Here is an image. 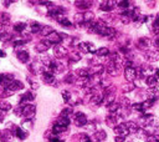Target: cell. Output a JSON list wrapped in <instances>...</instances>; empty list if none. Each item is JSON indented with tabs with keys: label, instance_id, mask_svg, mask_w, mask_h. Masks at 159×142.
<instances>
[{
	"label": "cell",
	"instance_id": "obj_1",
	"mask_svg": "<svg viewBox=\"0 0 159 142\" xmlns=\"http://www.w3.org/2000/svg\"><path fill=\"white\" fill-rule=\"evenodd\" d=\"M22 106V116H26V119H31L34 115H35V111H36V107L31 103H25V105H21Z\"/></svg>",
	"mask_w": 159,
	"mask_h": 142
},
{
	"label": "cell",
	"instance_id": "obj_2",
	"mask_svg": "<svg viewBox=\"0 0 159 142\" xmlns=\"http://www.w3.org/2000/svg\"><path fill=\"white\" fill-rule=\"evenodd\" d=\"M114 132L116 133H118L119 136H128L131 132H129V128H128V126H127V124H121V125H117L116 127H114Z\"/></svg>",
	"mask_w": 159,
	"mask_h": 142
},
{
	"label": "cell",
	"instance_id": "obj_3",
	"mask_svg": "<svg viewBox=\"0 0 159 142\" xmlns=\"http://www.w3.org/2000/svg\"><path fill=\"white\" fill-rule=\"evenodd\" d=\"M46 40H47L51 45H58V44L62 41V38H61V34L54 31V33H51L49 36H46Z\"/></svg>",
	"mask_w": 159,
	"mask_h": 142
},
{
	"label": "cell",
	"instance_id": "obj_4",
	"mask_svg": "<svg viewBox=\"0 0 159 142\" xmlns=\"http://www.w3.org/2000/svg\"><path fill=\"white\" fill-rule=\"evenodd\" d=\"M124 75H125V79L128 80L129 82L134 81V80H136V77H137L136 69H134V67H125V70H124Z\"/></svg>",
	"mask_w": 159,
	"mask_h": 142
},
{
	"label": "cell",
	"instance_id": "obj_5",
	"mask_svg": "<svg viewBox=\"0 0 159 142\" xmlns=\"http://www.w3.org/2000/svg\"><path fill=\"white\" fill-rule=\"evenodd\" d=\"M21 89H22V82L14 80V81L10 83V86H9L6 90H9L11 94H14V92H16V91H19V90H21Z\"/></svg>",
	"mask_w": 159,
	"mask_h": 142
},
{
	"label": "cell",
	"instance_id": "obj_6",
	"mask_svg": "<svg viewBox=\"0 0 159 142\" xmlns=\"http://www.w3.org/2000/svg\"><path fill=\"white\" fill-rule=\"evenodd\" d=\"M145 83L150 89H155L157 87V83H158V80H157V76L155 75H148L147 79H145Z\"/></svg>",
	"mask_w": 159,
	"mask_h": 142
},
{
	"label": "cell",
	"instance_id": "obj_7",
	"mask_svg": "<svg viewBox=\"0 0 159 142\" xmlns=\"http://www.w3.org/2000/svg\"><path fill=\"white\" fill-rule=\"evenodd\" d=\"M75 122L78 125V126H85L87 124V119L86 116L83 115L82 112H77L76 116H75Z\"/></svg>",
	"mask_w": 159,
	"mask_h": 142
},
{
	"label": "cell",
	"instance_id": "obj_8",
	"mask_svg": "<svg viewBox=\"0 0 159 142\" xmlns=\"http://www.w3.org/2000/svg\"><path fill=\"white\" fill-rule=\"evenodd\" d=\"M34 100H35L34 94L31 92V91H26V92L21 96V99H20V103H24V102H27V101H34Z\"/></svg>",
	"mask_w": 159,
	"mask_h": 142
},
{
	"label": "cell",
	"instance_id": "obj_9",
	"mask_svg": "<svg viewBox=\"0 0 159 142\" xmlns=\"http://www.w3.org/2000/svg\"><path fill=\"white\" fill-rule=\"evenodd\" d=\"M55 19H56V20H57V21H58V22H60L62 26L71 27V25H72V24H71V21H70V20H69L66 16H63V15H60V16H57V18H55Z\"/></svg>",
	"mask_w": 159,
	"mask_h": 142
},
{
	"label": "cell",
	"instance_id": "obj_10",
	"mask_svg": "<svg viewBox=\"0 0 159 142\" xmlns=\"http://www.w3.org/2000/svg\"><path fill=\"white\" fill-rule=\"evenodd\" d=\"M42 80H44L46 83H52V82L55 81V76H54L52 72L45 71V72H42Z\"/></svg>",
	"mask_w": 159,
	"mask_h": 142
},
{
	"label": "cell",
	"instance_id": "obj_11",
	"mask_svg": "<svg viewBox=\"0 0 159 142\" xmlns=\"http://www.w3.org/2000/svg\"><path fill=\"white\" fill-rule=\"evenodd\" d=\"M54 52H55V56H57V58H62V56H65L66 50H65V47H62V46L55 45V47H54Z\"/></svg>",
	"mask_w": 159,
	"mask_h": 142
},
{
	"label": "cell",
	"instance_id": "obj_12",
	"mask_svg": "<svg viewBox=\"0 0 159 142\" xmlns=\"http://www.w3.org/2000/svg\"><path fill=\"white\" fill-rule=\"evenodd\" d=\"M18 59L21 61V63H27L30 56H29V52L27 51H19L18 52Z\"/></svg>",
	"mask_w": 159,
	"mask_h": 142
},
{
	"label": "cell",
	"instance_id": "obj_13",
	"mask_svg": "<svg viewBox=\"0 0 159 142\" xmlns=\"http://www.w3.org/2000/svg\"><path fill=\"white\" fill-rule=\"evenodd\" d=\"M107 138V133L105 131H97L94 132V140L98 141V142H103Z\"/></svg>",
	"mask_w": 159,
	"mask_h": 142
},
{
	"label": "cell",
	"instance_id": "obj_14",
	"mask_svg": "<svg viewBox=\"0 0 159 142\" xmlns=\"http://www.w3.org/2000/svg\"><path fill=\"white\" fill-rule=\"evenodd\" d=\"M51 44L46 40V41H42V43H40L35 49H36V51H39V52H44V51H46L47 49H49V46H50Z\"/></svg>",
	"mask_w": 159,
	"mask_h": 142
},
{
	"label": "cell",
	"instance_id": "obj_15",
	"mask_svg": "<svg viewBox=\"0 0 159 142\" xmlns=\"http://www.w3.org/2000/svg\"><path fill=\"white\" fill-rule=\"evenodd\" d=\"M57 125L60 126H63V127H67L70 125V119L66 117V116H60L57 119Z\"/></svg>",
	"mask_w": 159,
	"mask_h": 142
},
{
	"label": "cell",
	"instance_id": "obj_16",
	"mask_svg": "<svg viewBox=\"0 0 159 142\" xmlns=\"http://www.w3.org/2000/svg\"><path fill=\"white\" fill-rule=\"evenodd\" d=\"M121 108H122V106L119 103H117V102H113V103H111L108 106V110H109L111 113H118Z\"/></svg>",
	"mask_w": 159,
	"mask_h": 142
},
{
	"label": "cell",
	"instance_id": "obj_17",
	"mask_svg": "<svg viewBox=\"0 0 159 142\" xmlns=\"http://www.w3.org/2000/svg\"><path fill=\"white\" fill-rule=\"evenodd\" d=\"M42 27L44 26H41L39 22H33L30 26V30H31V33H40L42 30Z\"/></svg>",
	"mask_w": 159,
	"mask_h": 142
},
{
	"label": "cell",
	"instance_id": "obj_18",
	"mask_svg": "<svg viewBox=\"0 0 159 142\" xmlns=\"http://www.w3.org/2000/svg\"><path fill=\"white\" fill-rule=\"evenodd\" d=\"M149 61H157L159 59V52L158 51H149L148 52V58Z\"/></svg>",
	"mask_w": 159,
	"mask_h": 142
},
{
	"label": "cell",
	"instance_id": "obj_19",
	"mask_svg": "<svg viewBox=\"0 0 159 142\" xmlns=\"http://www.w3.org/2000/svg\"><path fill=\"white\" fill-rule=\"evenodd\" d=\"M91 4H92L91 2H75V5L78 9H88Z\"/></svg>",
	"mask_w": 159,
	"mask_h": 142
},
{
	"label": "cell",
	"instance_id": "obj_20",
	"mask_svg": "<svg viewBox=\"0 0 159 142\" xmlns=\"http://www.w3.org/2000/svg\"><path fill=\"white\" fill-rule=\"evenodd\" d=\"M11 138H13V133H11L9 130H6L5 132H3V135H2V140H3V142H10V141H11Z\"/></svg>",
	"mask_w": 159,
	"mask_h": 142
},
{
	"label": "cell",
	"instance_id": "obj_21",
	"mask_svg": "<svg viewBox=\"0 0 159 142\" xmlns=\"http://www.w3.org/2000/svg\"><path fill=\"white\" fill-rule=\"evenodd\" d=\"M25 29H26V24L25 22H16L14 25V30L18 31V33H22Z\"/></svg>",
	"mask_w": 159,
	"mask_h": 142
},
{
	"label": "cell",
	"instance_id": "obj_22",
	"mask_svg": "<svg viewBox=\"0 0 159 142\" xmlns=\"http://www.w3.org/2000/svg\"><path fill=\"white\" fill-rule=\"evenodd\" d=\"M15 133H16V136H18L19 138H21V140L26 138V135H27L21 127H16V128H15Z\"/></svg>",
	"mask_w": 159,
	"mask_h": 142
},
{
	"label": "cell",
	"instance_id": "obj_23",
	"mask_svg": "<svg viewBox=\"0 0 159 142\" xmlns=\"http://www.w3.org/2000/svg\"><path fill=\"white\" fill-rule=\"evenodd\" d=\"M66 128L67 127H63V126H60V125H54V127H52V132H55V135H57V133H61V132H63V131H66Z\"/></svg>",
	"mask_w": 159,
	"mask_h": 142
},
{
	"label": "cell",
	"instance_id": "obj_24",
	"mask_svg": "<svg viewBox=\"0 0 159 142\" xmlns=\"http://www.w3.org/2000/svg\"><path fill=\"white\" fill-rule=\"evenodd\" d=\"M11 108V105L8 102V101H2V102H0V110H2V111H9Z\"/></svg>",
	"mask_w": 159,
	"mask_h": 142
},
{
	"label": "cell",
	"instance_id": "obj_25",
	"mask_svg": "<svg viewBox=\"0 0 159 142\" xmlns=\"http://www.w3.org/2000/svg\"><path fill=\"white\" fill-rule=\"evenodd\" d=\"M41 33H42V35L49 36L51 33H54V30H52V27H50V26H44L42 30H41Z\"/></svg>",
	"mask_w": 159,
	"mask_h": 142
},
{
	"label": "cell",
	"instance_id": "obj_26",
	"mask_svg": "<svg viewBox=\"0 0 159 142\" xmlns=\"http://www.w3.org/2000/svg\"><path fill=\"white\" fill-rule=\"evenodd\" d=\"M96 55L97 56H106V55H108V49L107 47H101L96 51Z\"/></svg>",
	"mask_w": 159,
	"mask_h": 142
},
{
	"label": "cell",
	"instance_id": "obj_27",
	"mask_svg": "<svg viewBox=\"0 0 159 142\" xmlns=\"http://www.w3.org/2000/svg\"><path fill=\"white\" fill-rule=\"evenodd\" d=\"M75 22H77V24H83L85 22V18H83V15L82 14H77V15H75Z\"/></svg>",
	"mask_w": 159,
	"mask_h": 142
},
{
	"label": "cell",
	"instance_id": "obj_28",
	"mask_svg": "<svg viewBox=\"0 0 159 142\" xmlns=\"http://www.w3.org/2000/svg\"><path fill=\"white\" fill-rule=\"evenodd\" d=\"M9 19H10V16L8 14H2V15H0V22H2L3 25L5 22H9Z\"/></svg>",
	"mask_w": 159,
	"mask_h": 142
},
{
	"label": "cell",
	"instance_id": "obj_29",
	"mask_svg": "<svg viewBox=\"0 0 159 142\" xmlns=\"http://www.w3.org/2000/svg\"><path fill=\"white\" fill-rule=\"evenodd\" d=\"M62 97L65 100V102H70L71 101V94L69 91H63L62 92Z\"/></svg>",
	"mask_w": 159,
	"mask_h": 142
},
{
	"label": "cell",
	"instance_id": "obj_30",
	"mask_svg": "<svg viewBox=\"0 0 159 142\" xmlns=\"http://www.w3.org/2000/svg\"><path fill=\"white\" fill-rule=\"evenodd\" d=\"M148 45H149V40L148 39H142L139 41V44H138L139 47H148Z\"/></svg>",
	"mask_w": 159,
	"mask_h": 142
},
{
	"label": "cell",
	"instance_id": "obj_31",
	"mask_svg": "<svg viewBox=\"0 0 159 142\" xmlns=\"http://www.w3.org/2000/svg\"><path fill=\"white\" fill-rule=\"evenodd\" d=\"M117 5H119L123 9H128L129 8V2H117Z\"/></svg>",
	"mask_w": 159,
	"mask_h": 142
},
{
	"label": "cell",
	"instance_id": "obj_32",
	"mask_svg": "<svg viewBox=\"0 0 159 142\" xmlns=\"http://www.w3.org/2000/svg\"><path fill=\"white\" fill-rule=\"evenodd\" d=\"M0 40H2V41H8V40H10V34H9V33L2 34V35H0Z\"/></svg>",
	"mask_w": 159,
	"mask_h": 142
},
{
	"label": "cell",
	"instance_id": "obj_33",
	"mask_svg": "<svg viewBox=\"0 0 159 142\" xmlns=\"http://www.w3.org/2000/svg\"><path fill=\"white\" fill-rule=\"evenodd\" d=\"M133 110H136V111H144L143 103H134L133 105Z\"/></svg>",
	"mask_w": 159,
	"mask_h": 142
},
{
	"label": "cell",
	"instance_id": "obj_34",
	"mask_svg": "<svg viewBox=\"0 0 159 142\" xmlns=\"http://www.w3.org/2000/svg\"><path fill=\"white\" fill-rule=\"evenodd\" d=\"M27 81L30 82V85H31V87H33V89H38L39 87V85H38V82H34L33 80H31V79H27Z\"/></svg>",
	"mask_w": 159,
	"mask_h": 142
},
{
	"label": "cell",
	"instance_id": "obj_35",
	"mask_svg": "<svg viewBox=\"0 0 159 142\" xmlns=\"http://www.w3.org/2000/svg\"><path fill=\"white\" fill-rule=\"evenodd\" d=\"M114 141L116 142H125V137L124 136H116L114 137Z\"/></svg>",
	"mask_w": 159,
	"mask_h": 142
},
{
	"label": "cell",
	"instance_id": "obj_36",
	"mask_svg": "<svg viewBox=\"0 0 159 142\" xmlns=\"http://www.w3.org/2000/svg\"><path fill=\"white\" fill-rule=\"evenodd\" d=\"M50 141H51V142H63L62 140H58V138H57V136H55V135L50 136Z\"/></svg>",
	"mask_w": 159,
	"mask_h": 142
},
{
	"label": "cell",
	"instance_id": "obj_37",
	"mask_svg": "<svg viewBox=\"0 0 159 142\" xmlns=\"http://www.w3.org/2000/svg\"><path fill=\"white\" fill-rule=\"evenodd\" d=\"M21 45H25V41L24 40H16L14 43V46H21Z\"/></svg>",
	"mask_w": 159,
	"mask_h": 142
},
{
	"label": "cell",
	"instance_id": "obj_38",
	"mask_svg": "<svg viewBox=\"0 0 159 142\" xmlns=\"http://www.w3.org/2000/svg\"><path fill=\"white\" fill-rule=\"evenodd\" d=\"M66 81H67V82H76V81H75V76H74V75H69V76L66 77Z\"/></svg>",
	"mask_w": 159,
	"mask_h": 142
},
{
	"label": "cell",
	"instance_id": "obj_39",
	"mask_svg": "<svg viewBox=\"0 0 159 142\" xmlns=\"http://www.w3.org/2000/svg\"><path fill=\"white\" fill-rule=\"evenodd\" d=\"M133 89H134V86H133L132 83H131V85H128L127 87H123V90H124V91H132Z\"/></svg>",
	"mask_w": 159,
	"mask_h": 142
},
{
	"label": "cell",
	"instance_id": "obj_40",
	"mask_svg": "<svg viewBox=\"0 0 159 142\" xmlns=\"http://www.w3.org/2000/svg\"><path fill=\"white\" fill-rule=\"evenodd\" d=\"M154 43H155V45H157L158 47H159V36H157V38H155V40H154Z\"/></svg>",
	"mask_w": 159,
	"mask_h": 142
},
{
	"label": "cell",
	"instance_id": "obj_41",
	"mask_svg": "<svg viewBox=\"0 0 159 142\" xmlns=\"http://www.w3.org/2000/svg\"><path fill=\"white\" fill-rule=\"evenodd\" d=\"M0 58H5V52L3 50H0Z\"/></svg>",
	"mask_w": 159,
	"mask_h": 142
},
{
	"label": "cell",
	"instance_id": "obj_42",
	"mask_svg": "<svg viewBox=\"0 0 159 142\" xmlns=\"http://www.w3.org/2000/svg\"><path fill=\"white\" fill-rule=\"evenodd\" d=\"M93 126H94V125H88V127H87V128H88V130H91V131H93V130H94V127H93Z\"/></svg>",
	"mask_w": 159,
	"mask_h": 142
},
{
	"label": "cell",
	"instance_id": "obj_43",
	"mask_svg": "<svg viewBox=\"0 0 159 142\" xmlns=\"http://www.w3.org/2000/svg\"><path fill=\"white\" fill-rule=\"evenodd\" d=\"M3 26H4V25H3L2 22H0V30H2V29H3Z\"/></svg>",
	"mask_w": 159,
	"mask_h": 142
},
{
	"label": "cell",
	"instance_id": "obj_44",
	"mask_svg": "<svg viewBox=\"0 0 159 142\" xmlns=\"http://www.w3.org/2000/svg\"><path fill=\"white\" fill-rule=\"evenodd\" d=\"M157 75H158V77H159V70H157Z\"/></svg>",
	"mask_w": 159,
	"mask_h": 142
},
{
	"label": "cell",
	"instance_id": "obj_45",
	"mask_svg": "<svg viewBox=\"0 0 159 142\" xmlns=\"http://www.w3.org/2000/svg\"><path fill=\"white\" fill-rule=\"evenodd\" d=\"M2 135H3V132H0V137H2Z\"/></svg>",
	"mask_w": 159,
	"mask_h": 142
}]
</instances>
